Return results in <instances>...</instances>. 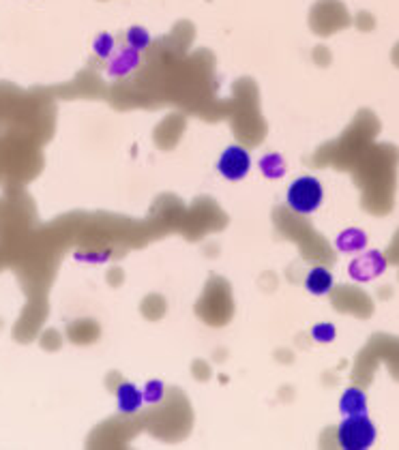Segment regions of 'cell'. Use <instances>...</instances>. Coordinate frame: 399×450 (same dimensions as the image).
<instances>
[{
	"instance_id": "11",
	"label": "cell",
	"mask_w": 399,
	"mask_h": 450,
	"mask_svg": "<svg viewBox=\"0 0 399 450\" xmlns=\"http://www.w3.org/2000/svg\"><path fill=\"white\" fill-rule=\"evenodd\" d=\"M127 43L131 45V49L140 51V49H144V47H148V45H150V35H148L144 28L133 26V28H129V30H127Z\"/></svg>"
},
{
	"instance_id": "2",
	"label": "cell",
	"mask_w": 399,
	"mask_h": 450,
	"mask_svg": "<svg viewBox=\"0 0 399 450\" xmlns=\"http://www.w3.org/2000/svg\"><path fill=\"white\" fill-rule=\"evenodd\" d=\"M322 197H324L322 185L314 176H301L288 189V206L299 214H309L318 210Z\"/></svg>"
},
{
	"instance_id": "9",
	"label": "cell",
	"mask_w": 399,
	"mask_h": 450,
	"mask_svg": "<svg viewBox=\"0 0 399 450\" xmlns=\"http://www.w3.org/2000/svg\"><path fill=\"white\" fill-rule=\"evenodd\" d=\"M138 51L136 49H123L117 59H114L112 67H109V73L112 75H125L129 71H133L138 67Z\"/></svg>"
},
{
	"instance_id": "3",
	"label": "cell",
	"mask_w": 399,
	"mask_h": 450,
	"mask_svg": "<svg viewBox=\"0 0 399 450\" xmlns=\"http://www.w3.org/2000/svg\"><path fill=\"white\" fill-rule=\"evenodd\" d=\"M217 167H219V172H221L223 178H227V181H241V178H245L247 172H249V167H251V157H249V152H247L243 146H239V144L227 146V148L223 150V154L219 157Z\"/></svg>"
},
{
	"instance_id": "14",
	"label": "cell",
	"mask_w": 399,
	"mask_h": 450,
	"mask_svg": "<svg viewBox=\"0 0 399 450\" xmlns=\"http://www.w3.org/2000/svg\"><path fill=\"white\" fill-rule=\"evenodd\" d=\"M112 49H114V39H112V35L103 32V35H99V37L95 39V51L101 56V59H107V56L112 54Z\"/></svg>"
},
{
	"instance_id": "12",
	"label": "cell",
	"mask_w": 399,
	"mask_h": 450,
	"mask_svg": "<svg viewBox=\"0 0 399 450\" xmlns=\"http://www.w3.org/2000/svg\"><path fill=\"white\" fill-rule=\"evenodd\" d=\"M142 395H144V401H146V403L155 406V403H159V401L163 399V395H165V388H163V384H161L159 379H150V382L144 386Z\"/></svg>"
},
{
	"instance_id": "13",
	"label": "cell",
	"mask_w": 399,
	"mask_h": 450,
	"mask_svg": "<svg viewBox=\"0 0 399 450\" xmlns=\"http://www.w3.org/2000/svg\"><path fill=\"white\" fill-rule=\"evenodd\" d=\"M311 336H314L316 341H320V343H330V341L335 339V326L328 324V322L316 324V326L311 328Z\"/></svg>"
},
{
	"instance_id": "4",
	"label": "cell",
	"mask_w": 399,
	"mask_h": 450,
	"mask_svg": "<svg viewBox=\"0 0 399 450\" xmlns=\"http://www.w3.org/2000/svg\"><path fill=\"white\" fill-rule=\"evenodd\" d=\"M386 268V262L380 251H369L363 253L361 257H355L350 264V276L355 281H371L380 276Z\"/></svg>"
},
{
	"instance_id": "8",
	"label": "cell",
	"mask_w": 399,
	"mask_h": 450,
	"mask_svg": "<svg viewBox=\"0 0 399 450\" xmlns=\"http://www.w3.org/2000/svg\"><path fill=\"white\" fill-rule=\"evenodd\" d=\"M365 245H367V236L361 230H346V232H341L335 241V247L341 253H357Z\"/></svg>"
},
{
	"instance_id": "6",
	"label": "cell",
	"mask_w": 399,
	"mask_h": 450,
	"mask_svg": "<svg viewBox=\"0 0 399 450\" xmlns=\"http://www.w3.org/2000/svg\"><path fill=\"white\" fill-rule=\"evenodd\" d=\"M339 412L344 416H357L367 414V397L359 386H350L339 401Z\"/></svg>"
},
{
	"instance_id": "10",
	"label": "cell",
	"mask_w": 399,
	"mask_h": 450,
	"mask_svg": "<svg viewBox=\"0 0 399 450\" xmlns=\"http://www.w3.org/2000/svg\"><path fill=\"white\" fill-rule=\"evenodd\" d=\"M260 167H262L264 176H268V178H279L283 172H286V163H283V159L279 154H266V157H262Z\"/></svg>"
},
{
	"instance_id": "5",
	"label": "cell",
	"mask_w": 399,
	"mask_h": 450,
	"mask_svg": "<svg viewBox=\"0 0 399 450\" xmlns=\"http://www.w3.org/2000/svg\"><path fill=\"white\" fill-rule=\"evenodd\" d=\"M117 403H119V410L123 414H136L144 403V395L138 386L125 382L117 388Z\"/></svg>"
},
{
	"instance_id": "7",
	"label": "cell",
	"mask_w": 399,
	"mask_h": 450,
	"mask_svg": "<svg viewBox=\"0 0 399 450\" xmlns=\"http://www.w3.org/2000/svg\"><path fill=\"white\" fill-rule=\"evenodd\" d=\"M305 288H307V292L314 294V296H324V294H328L330 288H333V274H330V270L324 268V266L311 268V270L307 272V276H305Z\"/></svg>"
},
{
	"instance_id": "1",
	"label": "cell",
	"mask_w": 399,
	"mask_h": 450,
	"mask_svg": "<svg viewBox=\"0 0 399 450\" xmlns=\"http://www.w3.org/2000/svg\"><path fill=\"white\" fill-rule=\"evenodd\" d=\"M337 439L344 450H367L376 442V425L367 418V414L346 416L337 429Z\"/></svg>"
}]
</instances>
